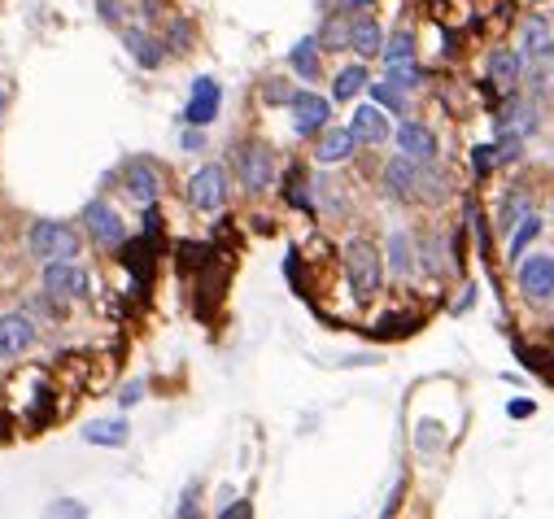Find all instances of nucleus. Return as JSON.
Segmentation results:
<instances>
[{
	"label": "nucleus",
	"instance_id": "nucleus-31",
	"mask_svg": "<svg viewBox=\"0 0 554 519\" xmlns=\"http://www.w3.org/2000/svg\"><path fill=\"white\" fill-rule=\"evenodd\" d=\"M389 83H397V88H415V83H424V70H419L415 62L411 66H389Z\"/></svg>",
	"mask_w": 554,
	"mask_h": 519
},
{
	"label": "nucleus",
	"instance_id": "nucleus-8",
	"mask_svg": "<svg viewBox=\"0 0 554 519\" xmlns=\"http://www.w3.org/2000/svg\"><path fill=\"white\" fill-rule=\"evenodd\" d=\"M424 166H419L415 158H406V153H397V158L384 166V192L397 201H415L424 197Z\"/></svg>",
	"mask_w": 554,
	"mask_h": 519
},
{
	"label": "nucleus",
	"instance_id": "nucleus-3",
	"mask_svg": "<svg viewBox=\"0 0 554 519\" xmlns=\"http://www.w3.org/2000/svg\"><path fill=\"white\" fill-rule=\"evenodd\" d=\"M83 227H88L92 245H101V249H123V240H127V223L118 219V210L105 197L83 205Z\"/></svg>",
	"mask_w": 554,
	"mask_h": 519
},
{
	"label": "nucleus",
	"instance_id": "nucleus-10",
	"mask_svg": "<svg viewBox=\"0 0 554 519\" xmlns=\"http://www.w3.org/2000/svg\"><path fill=\"white\" fill-rule=\"evenodd\" d=\"M219 105H223V88H219V79L197 75V79H192V92H188V105H184L188 127H210L214 118H219Z\"/></svg>",
	"mask_w": 554,
	"mask_h": 519
},
{
	"label": "nucleus",
	"instance_id": "nucleus-33",
	"mask_svg": "<svg viewBox=\"0 0 554 519\" xmlns=\"http://www.w3.org/2000/svg\"><path fill=\"white\" fill-rule=\"evenodd\" d=\"M288 201L301 205V210H315V201H310V192H306V179H301V171H293V179H288Z\"/></svg>",
	"mask_w": 554,
	"mask_h": 519
},
{
	"label": "nucleus",
	"instance_id": "nucleus-21",
	"mask_svg": "<svg viewBox=\"0 0 554 519\" xmlns=\"http://www.w3.org/2000/svg\"><path fill=\"white\" fill-rule=\"evenodd\" d=\"M288 66H293L301 79H319V35H306V40H297L293 53H288Z\"/></svg>",
	"mask_w": 554,
	"mask_h": 519
},
{
	"label": "nucleus",
	"instance_id": "nucleus-6",
	"mask_svg": "<svg viewBox=\"0 0 554 519\" xmlns=\"http://www.w3.org/2000/svg\"><path fill=\"white\" fill-rule=\"evenodd\" d=\"M288 110H293V131H297V136H319V131H328V118H332L328 96L301 88V92H293Z\"/></svg>",
	"mask_w": 554,
	"mask_h": 519
},
{
	"label": "nucleus",
	"instance_id": "nucleus-23",
	"mask_svg": "<svg viewBox=\"0 0 554 519\" xmlns=\"http://www.w3.org/2000/svg\"><path fill=\"white\" fill-rule=\"evenodd\" d=\"M528 205H533V201H528L524 188H515L511 197L502 201V210H498V227H502V232H515V227L528 219Z\"/></svg>",
	"mask_w": 554,
	"mask_h": 519
},
{
	"label": "nucleus",
	"instance_id": "nucleus-26",
	"mask_svg": "<svg viewBox=\"0 0 554 519\" xmlns=\"http://www.w3.org/2000/svg\"><path fill=\"white\" fill-rule=\"evenodd\" d=\"M520 40H524V53H537L541 44H550L554 35H550V22L541 18V14H528L524 18V27H520Z\"/></svg>",
	"mask_w": 554,
	"mask_h": 519
},
{
	"label": "nucleus",
	"instance_id": "nucleus-4",
	"mask_svg": "<svg viewBox=\"0 0 554 519\" xmlns=\"http://www.w3.org/2000/svg\"><path fill=\"white\" fill-rule=\"evenodd\" d=\"M236 175L249 192H267L275 184V158L267 144H258V140L236 144Z\"/></svg>",
	"mask_w": 554,
	"mask_h": 519
},
{
	"label": "nucleus",
	"instance_id": "nucleus-7",
	"mask_svg": "<svg viewBox=\"0 0 554 519\" xmlns=\"http://www.w3.org/2000/svg\"><path fill=\"white\" fill-rule=\"evenodd\" d=\"M123 188H127L131 201L153 205L162 197V166L153 158H127L123 162Z\"/></svg>",
	"mask_w": 554,
	"mask_h": 519
},
{
	"label": "nucleus",
	"instance_id": "nucleus-29",
	"mask_svg": "<svg viewBox=\"0 0 554 519\" xmlns=\"http://www.w3.org/2000/svg\"><path fill=\"white\" fill-rule=\"evenodd\" d=\"M371 101L384 105L389 114H402L406 110V96H402V88H397V83H371Z\"/></svg>",
	"mask_w": 554,
	"mask_h": 519
},
{
	"label": "nucleus",
	"instance_id": "nucleus-34",
	"mask_svg": "<svg viewBox=\"0 0 554 519\" xmlns=\"http://www.w3.org/2000/svg\"><path fill=\"white\" fill-rule=\"evenodd\" d=\"M507 415H511V419H533V415H537V402H533V397H511V402H507Z\"/></svg>",
	"mask_w": 554,
	"mask_h": 519
},
{
	"label": "nucleus",
	"instance_id": "nucleus-43",
	"mask_svg": "<svg viewBox=\"0 0 554 519\" xmlns=\"http://www.w3.org/2000/svg\"><path fill=\"white\" fill-rule=\"evenodd\" d=\"M101 18H105V22L118 18V0H101Z\"/></svg>",
	"mask_w": 554,
	"mask_h": 519
},
{
	"label": "nucleus",
	"instance_id": "nucleus-12",
	"mask_svg": "<svg viewBox=\"0 0 554 519\" xmlns=\"http://www.w3.org/2000/svg\"><path fill=\"white\" fill-rule=\"evenodd\" d=\"M31 341H35L31 315H22V310L0 315V358H18L22 349H31Z\"/></svg>",
	"mask_w": 554,
	"mask_h": 519
},
{
	"label": "nucleus",
	"instance_id": "nucleus-1",
	"mask_svg": "<svg viewBox=\"0 0 554 519\" xmlns=\"http://www.w3.org/2000/svg\"><path fill=\"white\" fill-rule=\"evenodd\" d=\"M345 275H349V288H354L358 301H371L384 284V262H380V249L371 240H349L345 245Z\"/></svg>",
	"mask_w": 554,
	"mask_h": 519
},
{
	"label": "nucleus",
	"instance_id": "nucleus-17",
	"mask_svg": "<svg viewBox=\"0 0 554 519\" xmlns=\"http://www.w3.org/2000/svg\"><path fill=\"white\" fill-rule=\"evenodd\" d=\"M83 441L105 445V450H123L131 441V428H127V419H92V424L83 428Z\"/></svg>",
	"mask_w": 554,
	"mask_h": 519
},
{
	"label": "nucleus",
	"instance_id": "nucleus-40",
	"mask_svg": "<svg viewBox=\"0 0 554 519\" xmlns=\"http://www.w3.org/2000/svg\"><path fill=\"white\" fill-rule=\"evenodd\" d=\"M192 511H197V485L184 489V502H179V519H192Z\"/></svg>",
	"mask_w": 554,
	"mask_h": 519
},
{
	"label": "nucleus",
	"instance_id": "nucleus-15",
	"mask_svg": "<svg viewBox=\"0 0 554 519\" xmlns=\"http://www.w3.org/2000/svg\"><path fill=\"white\" fill-rule=\"evenodd\" d=\"M397 149L415 162H432L437 158V136H432V127H424V123H402L397 127Z\"/></svg>",
	"mask_w": 554,
	"mask_h": 519
},
{
	"label": "nucleus",
	"instance_id": "nucleus-18",
	"mask_svg": "<svg viewBox=\"0 0 554 519\" xmlns=\"http://www.w3.org/2000/svg\"><path fill=\"white\" fill-rule=\"evenodd\" d=\"M354 149H358V136H354V131H349V127H328V131H323V136H319V149H315V158L332 166V162H345Z\"/></svg>",
	"mask_w": 554,
	"mask_h": 519
},
{
	"label": "nucleus",
	"instance_id": "nucleus-22",
	"mask_svg": "<svg viewBox=\"0 0 554 519\" xmlns=\"http://www.w3.org/2000/svg\"><path fill=\"white\" fill-rule=\"evenodd\" d=\"M384 66H411L415 62V35L411 31H397L384 40Z\"/></svg>",
	"mask_w": 554,
	"mask_h": 519
},
{
	"label": "nucleus",
	"instance_id": "nucleus-5",
	"mask_svg": "<svg viewBox=\"0 0 554 519\" xmlns=\"http://www.w3.org/2000/svg\"><path fill=\"white\" fill-rule=\"evenodd\" d=\"M44 293L48 297H88L92 293V275L79 267L75 258H62V262H44Z\"/></svg>",
	"mask_w": 554,
	"mask_h": 519
},
{
	"label": "nucleus",
	"instance_id": "nucleus-27",
	"mask_svg": "<svg viewBox=\"0 0 554 519\" xmlns=\"http://www.w3.org/2000/svg\"><path fill=\"white\" fill-rule=\"evenodd\" d=\"M537 236H541V219H537V214H528V219H524L520 227H515V236H511V253H507V258H511V262H524V249L533 245Z\"/></svg>",
	"mask_w": 554,
	"mask_h": 519
},
{
	"label": "nucleus",
	"instance_id": "nucleus-9",
	"mask_svg": "<svg viewBox=\"0 0 554 519\" xmlns=\"http://www.w3.org/2000/svg\"><path fill=\"white\" fill-rule=\"evenodd\" d=\"M188 201L197 205V210H223V201H227V171L219 162H210V166H201L197 175L188 179Z\"/></svg>",
	"mask_w": 554,
	"mask_h": 519
},
{
	"label": "nucleus",
	"instance_id": "nucleus-37",
	"mask_svg": "<svg viewBox=\"0 0 554 519\" xmlns=\"http://www.w3.org/2000/svg\"><path fill=\"white\" fill-rule=\"evenodd\" d=\"M188 40H192V27H188V22H175V27H171V48H175V53H184Z\"/></svg>",
	"mask_w": 554,
	"mask_h": 519
},
{
	"label": "nucleus",
	"instance_id": "nucleus-11",
	"mask_svg": "<svg viewBox=\"0 0 554 519\" xmlns=\"http://www.w3.org/2000/svg\"><path fill=\"white\" fill-rule=\"evenodd\" d=\"M515 280H520L524 297L550 301L554 297V258H550V253H533V258L515 262Z\"/></svg>",
	"mask_w": 554,
	"mask_h": 519
},
{
	"label": "nucleus",
	"instance_id": "nucleus-2",
	"mask_svg": "<svg viewBox=\"0 0 554 519\" xmlns=\"http://www.w3.org/2000/svg\"><path fill=\"white\" fill-rule=\"evenodd\" d=\"M27 253L40 262H62L79 253V232L62 219H35L27 232Z\"/></svg>",
	"mask_w": 554,
	"mask_h": 519
},
{
	"label": "nucleus",
	"instance_id": "nucleus-16",
	"mask_svg": "<svg viewBox=\"0 0 554 519\" xmlns=\"http://www.w3.org/2000/svg\"><path fill=\"white\" fill-rule=\"evenodd\" d=\"M349 48H354V53H363V57L384 53V31H380V22L371 18V14L349 18Z\"/></svg>",
	"mask_w": 554,
	"mask_h": 519
},
{
	"label": "nucleus",
	"instance_id": "nucleus-20",
	"mask_svg": "<svg viewBox=\"0 0 554 519\" xmlns=\"http://www.w3.org/2000/svg\"><path fill=\"white\" fill-rule=\"evenodd\" d=\"M489 79L498 83V88H511L515 79H524V57L515 53V48H493L489 53Z\"/></svg>",
	"mask_w": 554,
	"mask_h": 519
},
{
	"label": "nucleus",
	"instance_id": "nucleus-32",
	"mask_svg": "<svg viewBox=\"0 0 554 519\" xmlns=\"http://www.w3.org/2000/svg\"><path fill=\"white\" fill-rule=\"evenodd\" d=\"M472 166H476V179H485L493 166H498V153H493V144H476V149H472Z\"/></svg>",
	"mask_w": 554,
	"mask_h": 519
},
{
	"label": "nucleus",
	"instance_id": "nucleus-36",
	"mask_svg": "<svg viewBox=\"0 0 554 519\" xmlns=\"http://www.w3.org/2000/svg\"><path fill=\"white\" fill-rule=\"evenodd\" d=\"M219 519H254V506H249L245 498H236L232 506H223V511H219Z\"/></svg>",
	"mask_w": 554,
	"mask_h": 519
},
{
	"label": "nucleus",
	"instance_id": "nucleus-39",
	"mask_svg": "<svg viewBox=\"0 0 554 519\" xmlns=\"http://www.w3.org/2000/svg\"><path fill=\"white\" fill-rule=\"evenodd\" d=\"M262 96H267L271 105H280V101H293V92H288V83H267V88H262Z\"/></svg>",
	"mask_w": 554,
	"mask_h": 519
},
{
	"label": "nucleus",
	"instance_id": "nucleus-28",
	"mask_svg": "<svg viewBox=\"0 0 554 519\" xmlns=\"http://www.w3.org/2000/svg\"><path fill=\"white\" fill-rule=\"evenodd\" d=\"M493 153H498V166L520 162V153H524V136H520V131H498V144H493Z\"/></svg>",
	"mask_w": 554,
	"mask_h": 519
},
{
	"label": "nucleus",
	"instance_id": "nucleus-13",
	"mask_svg": "<svg viewBox=\"0 0 554 519\" xmlns=\"http://www.w3.org/2000/svg\"><path fill=\"white\" fill-rule=\"evenodd\" d=\"M349 131L358 136V144H384V140H389V114H384L376 101L358 105L354 118H349Z\"/></svg>",
	"mask_w": 554,
	"mask_h": 519
},
{
	"label": "nucleus",
	"instance_id": "nucleus-19",
	"mask_svg": "<svg viewBox=\"0 0 554 519\" xmlns=\"http://www.w3.org/2000/svg\"><path fill=\"white\" fill-rule=\"evenodd\" d=\"M123 44H127V53L136 57V66H144V70H158L162 57H166L162 44L153 40L149 31H140V27H127V31H123Z\"/></svg>",
	"mask_w": 554,
	"mask_h": 519
},
{
	"label": "nucleus",
	"instance_id": "nucleus-35",
	"mask_svg": "<svg viewBox=\"0 0 554 519\" xmlns=\"http://www.w3.org/2000/svg\"><path fill=\"white\" fill-rule=\"evenodd\" d=\"M140 397H144V380H131V384H123V393H118V406H136L140 402Z\"/></svg>",
	"mask_w": 554,
	"mask_h": 519
},
{
	"label": "nucleus",
	"instance_id": "nucleus-30",
	"mask_svg": "<svg viewBox=\"0 0 554 519\" xmlns=\"http://www.w3.org/2000/svg\"><path fill=\"white\" fill-rule=\"evenodd\" d=\"M319 48H349V22L328 18L319 27Z\"/></svg>",
	"mask_w": 554,
	"mask_h": 519
},
{
	"label": "nucleus",
	"instance_id": "nucleus-38",
	"mask_svg": "<svg viewBox=\"0 0 554 519\" xmlns=\"http://www.w3.org/2000/svg\"><path fill=\"white\" fill-rule=\"evenodd\" d=\"M48 519H83V506L79 502H57L53 511H48Z\"/></svg>",
	"mask_w": 554,
	"mask_h": 519
},
{
	"label": "nucleus",
	"instance_id": "nucleus-24",
	"mask_svg": "<svg viewBox=\"0 0 554 519\" xmlns=\"http://www.w3.org/2000/svg\"><path fill=\"white\" fill-rule=\"evenodd\" d=\"M363 88H367V70L363 66H345L341 75L332 79V96H336V101H354Z\"/></svg>",
	"mask_w": 554,
	"mask_h": 519
},
{
	"label": "nucleus",
	"instance_id": "nucleus-41",
	"mask_svg": "<svg viewBox=\"0 0 554 519\" xmlns=\"http://www.w3.org/2000/svg\"><path fill=\"white\" fill-rule=\"evenodd\" d=\"M184 149H188V153L206 149V136H201V127H188V131H184Z\"/></svg>",
	"mask_w": 554,
	"mask_h": 519
},
{
	"label": "nucleus",
	"instance_id": "nucleus-14",
	"mask_svg": "<svg viewBox=\"0 0 554 519\" xmlns=\"http://www.w3.org/2000/svg\"><path fill=\"white\" fill-rule=\"evenodd\" d=\"M524 75H528V88L537 96L554 92V40L541 44L537 53H524Z\"/></svg>",
	"mask_w": 554,
	"mask_h": 519
},
{
	"label": "nucleus",
	"instance_id": "nucleus-42",
	"mask_svg": "<svg viewBox=\"0 0 554 519\" xmlns=\"http://www.w3.org/2000/svg\"><path fill=\"white\" fill-rule=\"evenodd\" d=\"M376 0H336V9H345V14H354V9H371Z\"/></svg>",
	"mask_w": 554,
	"mask_h": 519
},
{
	"label": "nucleus",
	"instance_id": "nucleus-25",
	"mask_svg": "<svg viewBox=\"0 0 554 519\" xmlns=\"http://www.w3.org/2000/svg\"><path fill=\"white\" fill-rule=\"evenodd\" d=\"M389 271H393V275H411V271H415L411 236H406V232H393V236H389Z\"/></svg>",
	"mask_w": 554,
	"mask_h": 519
},
{
	"label": "nucleus",
	"instance_id": "nucleus-44",
	"mask_svg": "<svg viewBox=\"0 0 554 519\" xmlns=\"http://www.w3.org/2000/svg\"><path fill=\"white\" fill-rule=\"evenodd\" d=\"M0 114H5V88H0Z\"/></svg>",
	"mask_w": 554,
	"mask_h": 519
}]
</instances>
